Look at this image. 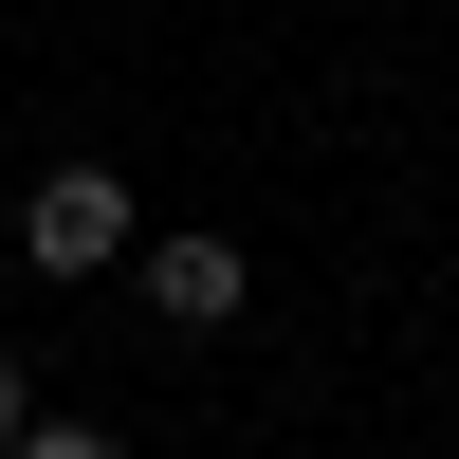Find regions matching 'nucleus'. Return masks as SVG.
Wrapping results in <instances>:
<instances>
[{"label":"nucleus","instance_id":"7ed1b4c3","mask_svg":"<svg viewBox=\"0 0 459 459\" xmlns=\"http://www.w3.org/2000/svg\"><path fill=\"white\" fill-rule=\"evenodd\" d=\"M0 459H129V441H110V423H56V404H37V423L0 441Z\"/></svg>","mask_w":459,"mask_h":459},{"label":"nucleus","instance_id":"f257e3e1","mask_svg":"<svg viewBox=\"0 0 459 459\" xmlns=\"http://www.w3.org/2000/svg\"><path fill=\"white\" fill-rule=\"evenodd\" d=\"M129 239H147V221H129V184H110V166H56V184L19 203V257H37V276H110Z\"/></svg>","mask_w":459,"mask_h":459},{"label":"nucleus","instance_id":"f03ea898","mask_svg":"<svg viewBox=\"0 0 459 459\" xmlns=\"http://www.w3.org/2000/svg\"><path fill=\"white\" fill-rule=\"evenodd\" d=\"M129 257H147V313H166V331H221V313L257 294L239 239H129Z\"/></svg>","mask_w":459,"mask_h":459},{"label":"nucleus","instance_id":"20e7f679","mask_svg":"<svg viewBox=\"0 0 459 459\" xmlns=\"http://www.w3.org/2000/svg\"><path fill=\"white\" fill-rule=\"evenodd\" d=\"M19 423H37V368H19V350H0V441H19Z\"/></svg>","mask_w":459,"mask_h":459}]
</instances>
